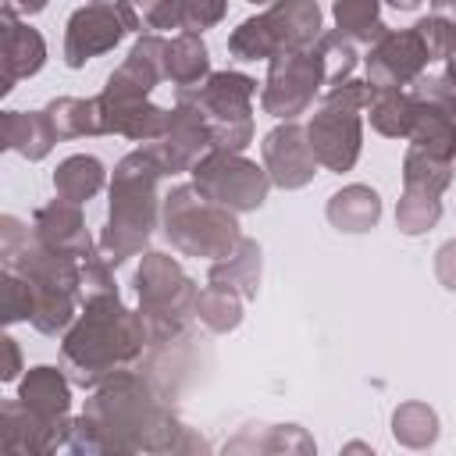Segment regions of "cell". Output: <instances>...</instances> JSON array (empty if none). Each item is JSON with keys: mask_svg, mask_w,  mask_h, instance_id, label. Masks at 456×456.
I'll list each match as a JSON object with an SVG mask.
<instances>
[{"mask_svg": "<svg viewBox=\"0 0 456 456\" xmlns=\"http://www.w3.org/2000/svg\"><path fill=\"white\" fill-rule=\"evenodd\" d=\"M224 14V0H182V28L196 32Z\"/></svg>", "mask_w": 456, "mask_h": 456, "instance_id": "cell-20", "label": "cell"}, {"mask_svg": "<svg viewBox=\"0 0 456 456\" xmlns=\"http://www.w3.org/2000/svg\"><path fill=\"white\" fill-rule=\"evenodd\" d=\"M321 78H328L321 50L317 53H306V50L281 53L271 64L267 89H264V107L271 114H278V118H296L310 103V96H314Z\"/></svg>", "mask_w": 456, "mask_h": 456, "instance_id": "cell-8", "label": "cell"}, {"mask_svg": "<svg viewBox=\"0 0 456 456\" xmlns=\"http://www.w3.org/2000/svg\"><path fill=\"white\" fill-rule=\"evenodd\" d=\"M196 310H200V317H203L210 328H232V324L239 321V303H235L232 289H224V285H217V281L196 299Z\"/></svg>", "mask_w": 456, "mask_h": 456, "instance_id": "cell-19", "label": "cell"}, {"mask_svg": "<svg viewBox=\"0 0 456 456\" xmlns=\"http://www.w3.org/2000/svg\"><path fill=\"white\" fill-rule=\"evenodd\" d=\"M438 274L449 289H456V242H449L442 253H438Z\"/></svg>", "mask_w": 456, "mask_h": 456, "instance_id": "cell-21", "label": "cell"}, {"mask_svg": "<svg viewBox=\"0 0 456 456\" xmlns=\"http://www.w3.org/2000/svg\"><path fill=\"white\" fill-rule=\"evenodd\" d=\"M264 160H267V171L278 185L285 189H296L303 182H310L314 167H317V157H314V146L303 142V128L296 125H285V128H274L267 139H264Z\"/></svg>", "mask_w": 456, "mask_h": 456, "instance_id": "cell-10", "label": "cell"}, {"mask_svg": "<svg viewBox=\"0 0 456 456\" xmlns=\"http://www.w3.org/2000/svg\"><path fill=\"white\" fill-rule=\"evenodd\" d=\"M431 61L424 39L417 28L410 32H385L381 43L374 46V53L367 57V75L374 89H392L406 78H413L424 64Z\"/></svg>", "mask_w": 456, "mask_h": 456, "instance_id": "cell-9", "label": "cell"}, {"mask_svg": "<svg viewBox=\"0 0 456 456\" xmlns=\"http://www.w3.org/2000/svg\"><path fill=\"white\" fill-rule=\"evenodd\" d=\"M335 18H338V28L353 39L370 43L385 36V25L378 21V0H338Z\"/></svg>", "mask_w": 456, "mask_h": 456, "instance_id": "cell-17", "label": "cell"}, {"mask_svg": "<svg viewBox=\"0 0 456 456\" xmlns=\"http://www.w3.org/2000/svg\"><path fill=\"white\" fill-rule=\"evenodd\" d=\"M139 296H142V324L150 338H167L185 321V303L192 299L189 278L164 253H150L139 267Z\"/></svg>", "mask_w": 456, "mask_h": 456, "instance_id": "cell-6", "label": "cell"}, {"mask_svg": "<svg viewBox=\"0 0 456 456\" xmlns=\"http://www.w3.org/2000/svg\"><path fill=\"white\" fill-rule=\"evenodd\" d=\"M395 217H399V228H403V232L417 235V232H424L428 224L438 221V200H435L431 192H413V189H406V196H403Z\"/></svg>", "mask_w": 456, "mask_h": 456, "instance_id": "cell-18", "label": "cell"}, {"mask_svg": "<svg viewBox=\"0 0 456 456\" xmlns=\"http://www.w3.org/2000/svg\"><path fill=\"white\" fill-rule=\"evenodd\" d=\"M388 4H392V7H399V11H413L420 0H388Z\"/></svg>", "mask_w": 456, "mask_h": 456, "instance_id": "cell-22", "label": "cell"}, {"mask_svg": "<svg viewBox=\"0 0 456 456\" xmlns=\"http://www.w3.org/2000/svg\"><path fill=\"white\" fill-rule=\"evenodd\" d=\"M164 175L153 153H132L118 175H114V203H110V224L103 235L107 260H125L132 249H139L153 224V178Z\"/></svg>", "mask_w": 456, "mask_h": 456, "instance_id": "cell-1", "label": "cell"}, {"mask_svg": "<svg viewBox=\"0 0 456 456\" xmlns=\"http://www.w3.org/2000/svg\"><path fill=\"white\" fill-rule=\"evenodd\" d=\"M256 271H260V249L253 242H239V249L228 253V264H217L210 281L224 289H239L242 296L256 292Z\"/></svg>", "mask_w": 456, "mask_h": 456, "instance_id": "cell-14", "label": "cell"}, {"mask_svg": "<svg viewBox=\"0 0 456 456\" xmlns=\"http://www.w3.org/2000/svg\"><path fill=\"white\" fill-rule=\"evenodd\" d=\"M378 210H381L378 192H370L363 185H349L346 192L331 196V203H328V217L342 232H363V228H370L378 221Z\"/></svg>", "mask_w": 456, "mask_h": 456, "instance_id": "cell-12", "label": "cell"}, {"mask_svg": "<svg viewBox=\"0 0 456 456\" xmlns=\"http://www.w3.org/2000/svg\"><path fill=\"white\" fill-rule=\"evenodd\" d=\"M121 28H125V21H121V14H114L110 7H100V4H96V7L78 11V14L68 21V46H64L68 64L78 68V64L89 61L93 53L110 50V46L121 39Z\"/></svg>", "mask_w": 456, "mask_h": 456, "instance_id": "cell-11", "label": "cell"}, {"mask_svg": "<svg viewBox=\"0 0 456 456\" xmlns=\"http://www.w3.org/2000/svg\"><path fill=\"white\" fill-rule=\"evenodd\" d=\"M203 71H207V50L192 32L167 43V50H164V75L167 78H175L182 89H189L200 82Z\"/></svg>", "mask_w": 456, "mask_h": 456, "instance_id": "cell-13", "label": "cell"}, {"mask_svg": "<svg viewBox=\"0 0 456 456\" xmlns=\"http://www.w3.org/2000/svg\"><path fill=\"white\" fill-rule=\"evenodd\" d=\"M121 21L132 28H171L182 25V4L175 0H121Z\"/></svg>", "mask_w": 456, "mask_h": 456, "instance_id": "cell-16", "label": "cell"}, {"mask_svg": "<svg viewBox=\"0 0 456 456\" xmlns=\"http://www.w3.org/2000/svg\"><path fill=\"white\" fill-rule=\"evenodd\" d=\"M53 182H57V189H61L64 200L78 203V200H86V196H93V192L100 189L103 167H100V160H93V157H71V160L61 164V171H57Z\"/></svg>", "mask_w": 456, "mask_h": 456, "instance_id": "cell-15", "label": "cell"}, {"mask_svg": "<svg viewBox=\"0 0 456 456\" xmlns=\"http://www.w3.org/2000/svg\"><path fill=\"white\" fill-rule=\"evenodd\" d=\"M370 100V89L360 82H335V89L328 93L324 107L314 114L306 135L314 146V157L321 164H328L331 171H346L356 160L360 150V121H356V107Z\"/></svg>", "mask_w": 456, "mask_h": 456, "instance_id": "cell-4", "label": "cell"}, {"mask_svg": "<svg viewBox=\"0 0 456 456\" xmlns=\"http://www.w3.org/2000/svg\"><path fill=\"white\" fill-rule=\"evenodd\" d=\"M317 21H321V14H317L314 0H281L267 14H260V18L246 21L242 28H235L228 46L242 61L281 57V53L303 50L317 36Z\"/></svg>", "mask_w": 456, "mask_h": 456, "instance_id": "cell-3", "label": "cell"}, {"mask_svg": "<svg viewBox=\"0 0 456 456\" xmlns=\"http://www.w3.org/2000/svg\"><path fill=\"white\" fill-rule=\"evenodd\" d=\"M449 61H452V71H449V75L456 78V43H452V50H449Z\"/></svg>", "mask_w": 456, "mask_h": 456, "instance_id": "cell-23", "label": "cell"}, {"mask_svg": "<svg viewBox=\"0 0 456 456\" xmlns=\"http://www.w3.org/2000/svg\"><path fill=\"white\" fill-rule=\"evenodd\" d=\"M192 171H196V192L210 203H224L232 210H253L267 196V175L256 164L239 160L235 153L214 150Z\"/></svg>", "mask_w": 456, "mask_h": 456, "instance_id": "cell-7", "label": "cell"}, {"mask_svg": "<svg viewBox=\"0 0 456 456\" xmlns=\"http://www.w3.org/2000/svg\"><path fill=\"white\" fill-rule=\"evenodd\" d=\"M200 200H192V189H178L175 196H167V235L185 253L228 256L242 242L235 232V221L232 214L217 210L210 200L207 203Z\"/></svg>", "mask_w": 456, "mask_h": 456, "instance_id": "cell-5", "label": "cell"}, {"mask_svg": "<svg viewBox=\"0 0 456 456\" xmlns=\"http://www.w3.org/2000/svg\"><path fill=\"white\" fill-rule=\"evenodd\" d=\"M253 4H256V0H253Z\"/></svg>", "mask_w": 456, "mask_h": 456, "instance_id": "cell-24", "label": "cell"}, {"mask_svg": "<svg viewBox=\"0 0 456 456\" xmlns=\"http://www.w3.org/2000/svg\"><path fill=\"white\" fill-rule=\"evenodd\" d=\"M142 335H146V324H135V317L128 310H121L118 296L103 292L89 303L86 321L68 338L64 353H68V360H78V367H82L78 378L86 381L96 374V367L132 356L139 349Z\"/></svg>", "mask_w": 456, "mask_h": 456, "instance_id": "cell-2", "label": "cell"}]
</instances>
